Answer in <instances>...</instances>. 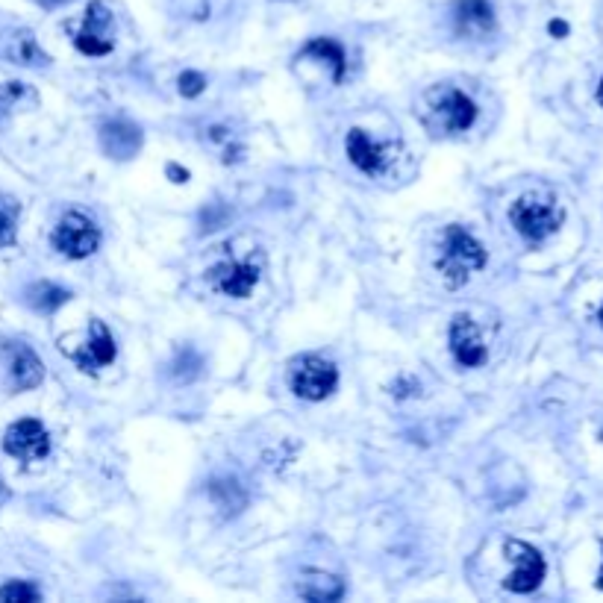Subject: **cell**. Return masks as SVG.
I'll return each mask as SVG.
<instances>
[{
    "instance_id": "cell-1",
    "label": "cell",
    "mask_w": 603,
    "mask_h": 603,
    "mask_svg": "<svg viewBox=\"0 0 603 603\" xmlns=\"http://www.w3.org/2000/svg\"><path fill=\"white\" fill-rule=\"evenodd\" d=\"M486 265V251L483 245L459 224H451L442 236V248H439V259L436 268L439 274L448 280V286H462L468 283V277L474 271H480Z\"/></svg>"
},
{
    "instance_id": "cell-2",
    "label": "cell",
    "mask_w": 603,
    "mask_h": 603,
    "mask_svg": "<svg viewBox=\"0 0 603 603\" xmlns=\"http://www.w3.org/2000/svg\"><path fill=\"white\" fill-rule=\"evenodd\" d=\"M289 386L303 401H324L339 386V368L318 353H303L289 368Z\"/></svg>"
},
{
    "instance_id": "cell-3",
    "label": "cell",
    "mask_w": 603,
    "mask_h": 603,
    "mask_svg": "<svg viewBox=\"0 0 603 603\" xmlns=\"http://www.w3.org/2000/svg\"><path fill=\"white\" fill-rule=\"evenodd\" d=\"M562 218V206H556V201H542L536 195H524L509 206V221L527 242H545L562 227Z\"/></svg>"
},
{
    "instance_id": "cell-4",
    "label": "cell",
    "mask_w": 603,
    "mask_h": 603,
    "mask_svg": "<svg viewBox=\"0 0 603 603\" xmlns=\"http://www.w3.org/2000/svg\"><path fill=\"white\" fill-rule=\"evenodd\" d=\"M51 242L68 259H86L101 248V227L83 212H65L53 227Z\"/></svg>"
},
{
    "instance_id": "cell-5",
    "label": "cell",
    "mask_w": 603,
    "mask_h": 603,
    "mask_svg": "<svg viewBox=\"0 0 603 603\" xmlns=\"http://www.w3.org/2000/svg\"><path fill=\"white\" fill-rule=\"evenodd\" d=\"M503 553L506 559L512 562V574L506 577V589L509 592H518V595H527V592H536L545 580V556L536 551L533 545L521 542V539H506L503 542Z\"/></svg>"
},
{
    "instance_id": "cell-6",
    "label": "cell",
    "mask_w": 603,
    "mask_h": 603,
    "mask_svg": "<svg viewBox=\"0 0 603 603\" xmlns=\"http://www.w3.org/2000/svg\"><path fill=\"white\" fill-rule=\"evenodd\" d=\"M74 45L83 56H109L115 48V21L101 0L89 3L80 30H74Z\"/></svg>"
},
{
    "instance_id": "cell-7",
    "label": "cell",
    "mask_w": 603,
    "mask_h": 603,
    "mask_svg": "<svg viewBox=\"0 0 603 603\" xmlns=\"http://www.w3.org/2000/svg\"><path fill=\"white\" fill-rule=\"evenodd\" d=\"M3 451L21 462H36L51 453V433L36 418H21L3 433Z\"/></svg>"
},
{
    "instance_id": "cell-8",
    "label": "cell",
    "mask_w": 603,
    "mask_h": 603,
    "mask_svg": "<svg viewBox=\"0 0 603 603\" xmlns=\"http://www.w3.org/2000/svg\"><path fill=\"white\" fill-rule=\"evenodd\" d=\"M206 277L215 292H221L227 298H248L259 283V268L245 259H233V262L212 265Z\"/></svg>"
},
{
    "instance_id": "cell-9",
    "label": "cell",
    "mask_w": 603,
    "mask_h": 603,
    "mask_svg": "<svg viewBox=\"0 0 603 603\" xmlns=\"http://www.w3.org/2000/svg\"><path fill=\"white\" fill-rule=\"evenodd\" d=\"M451 353L462 368H480L486 362V345L471 315H456L451 324Z\"/></svg>"
},
{
    "instance_id": "cell-10",
    "label": "cell",
    "mask_w": 603,
    "mask_h": 603,
    "mask_svg": "<svg viewBox=\"0 0 603 603\" xmlns=\"http://www.w3.org/2000/svg\"><path fill=\"white\" fill-rule=\"evenodd\" d=\"M453 27L459 36L480 39L495 30V9L489 0H456L453 6Z\"/></svg>"
},
{
    "instance_id": "cell-11",
    "label": "cell",
    "mask_w": 603,
    "mask_h": 603,
    "mask_svg": "<svg viewBox=\"0 0 603 603\" xmlns=\"http://www.w3.org/2000/svg\"><path fill=\"white\" fill-rule=\"evenodd\" d=\"M345 151L353 165L362 171V174H380L386 165H389V148L377 139H371L365 130L353 127L345 139Z\"/></svg>"
},
{
    "instance_id": "cell-12",
    "label": "cell",
    "mask_w": 603,
    "mask_h": 603,
    "mask_svg": "<svg viewBox=\"0 0 603 603\" xmlns=\"http://www.w3.org/2000/svg\"><path fill=\"white\" fill-rule=\"evenodd\" d=\"M115 356H118V345H115L112 333L106 330L103 321H92V336H89V342H86L80 351L74 353V362H77L83 371L98 374L101 368L115 362Z\"/></svg>"
},
{
    "instance_id": "cell-13",
    "label": "cell",
    "mask_w": 603,
    "mask_h": 603,
    "mask_svg": "<svg viewBox=\"0 0 603 603\" xmlns=\"http://www.w3.org/2000/svg\"><path fill=\"white\" fill-rule=\"evenodd\" d=\"M436 118L442 121L445 130L451 133H465L477 121V103L471 101L465 92L451 89L442 101L436 103Z\"/></svg>"
},
{
    "instance_id": "cell-14",
    "label": "cell",
    "mask_w": 603,
    "mask_h": 603,
    "mask_svg": "<svg viewBox=\"0 0 603 603\" xmlns=\"http://www.w3.org/2000/svg\"><path fill=\"white\" fill-rule=\"evenodd\" d=\"M101 148L109 159H130L142 148V130L130 121H112L101 130Z\"/></svg>"
},
{
    "instance_id": "cell-15",
    "label": "cell",
    "mask_w": 603,
    "mask_h": 603,
    "mask_svg": "<svg viewBox=\"0 0 603 603\" xmlns=\"http://www.w3.org/2000/svg\"><path fill=\"white\" fill-rule=\"evenodd\" d=\"M12 362H9V377H12V386L18 392H27V389H36L45 377V365L36 353L24 345H12Z\"/></svg>"
},
{
    "instance_id": "cell-16",
    "label": "cell",
    "mask_w": 603,
    "mask_h": 603,
    "mask_svg": "<svg viewBox=\"0 0 603 603\" xmlns=\"http://www.w3.org/2000/svg\"><path fill=\"white\" fill-rule=\"evenodd\" d=\"M303 56H318L324 62L333 65V80L342 83L345 80V48L333 39H312L306 48H303Z\"/></svg>"
},
{
    "instance_id": "cell-17",
    "label": "cell",
    "mask_w": 603,
    "mask_h": 603,
    "mask_svg": "<svg viewBox=\"0 0 603 603\" xmlns=\"http://www.w3.org/2000/svg\"><path fill=\"white\" fill-rule=\"evenodd\" d=\"M65 301H68V292L59 289V286H53L48 280L33 283V286L27 289V303H30L36 312H53V309H59Z\"/></svg>"
},
{
    "instance_id": "cell-18",
    "label": "cell",
    "mask_w": 603,
    "mask_h": 603,
    "mask_svg": "<svg viewBox=\"0 0 603 603\" xmlns=\"http://www.w3.org/2000/svg\"><path fill=\"white\" fill-rule=\"evenodd\" d=\"M303 598L309 601H339L345 595V586L339 577H330V574H315L312 580H306V586L301 589Z\"/></svg>"
},
{
    "instance_id": "cell-19",
    "label": "cell",
    "mask_w": 603,
    "mask_h": 603,
    "mask_svg": "<svg viewBox=\"0 0 603 603\" xmlns=\"http://www.w3.org/2000/svg\"><path fill=\"white\" fill-rule=\"evenodd\" d=\"M209 492H212V498H215V503H218L224 512H239V509L245 506L242 501H233V495H245L236 480H215Z\"/></svg>"
},
{
    "instance_id": "cell-20",
    "label": "cell",
    "mask_w": 603,
    "mask_h": 603,
    "mask_svg": "<svg viewBox=\"0 0 603 603\" xmlns=\"http://www.w3.org/2000/svg\"><path fill=\"white\" fill-rule=\"evenodd\" d=\"M42 598V592L33 586V583H24V580H12L0 589V601L6 603H33Z\"/></svg>"
},
{
    "instance_id": "cell-21",
    "label": "cell",
    "mask_w": 603,
    "mask_h": 603,
    "mask_svg": "<svg viewBox=\"0 0 603 603\" xmlns=\"http://www.w3.org/2000/svg\"><path fill=\"white\" fill-rule=\"evenodd\" d=\"M30 98L33 95H30V89L24 83H3L0 86V118L15 112L21 106V101H30Z\"/></svg>"
},
{
    "instance_id": "cell-22",
    "label": "cell",
    "mask_w": 603,
    "mask_h": 603,
    "mask_svg": "<svg viewBox=\"0 0 603 603\" xmlns=\"http://www.w3.org/2000/svg\"><path fill=\"white\" fill-rule=\"evenodd\" d=\"M177 89H180L183 98H198L203 89H206V80H203V74H198V71H183L180 80H177Z\"/></svg>"
},
{
    "instance_id": "cell-23",
    "label": "cell",
    "mask_w": 603,
    "mask_h": 603,
    "mask_svg": "<svg viewBox=\"0 0 603 603\" xmlns=\"http://www.w3.org/2000/svg\"><path fill=\"white\" fill-rule=\"evenodd\" d=\"M18 45H21V51H15V56H18L24 65H33L36 59H42V62H45V53L36 48V42H33L30 36H21V39H18Z\"/></svg>"
},
{
    "instance_id": "cell-24",
    "label": "cell",
    "mask_w": 603,
    "mask_h": 603,
    "mask_svg": "<svg viewBox=\"0 0 603 603\" xmlns=\"http://www.w3.org/2000/svg\"><path fill=\"white\" fill-rule=\"evenodd\" d=\"M9 245H15V221L12 215L0 212V248H9Z\"/></svg>"
},
{
    "instance_id": "cell-25",
    "label": "cell",
    "mask_w": 603,
    "mask_h": 603,
    "mask_svg": "<svg viewBox=\"0 0 603 603\" xmlns=\"http://www.w3.org/2000/svg\"><path fill=\"white\" fill-rule=\"evenodd\" d=\"M168 174L174 177V183H186L189 180V171H180L177 165H168Z\"/></svg>"
},
{
    "instance_id": "cell-26",
    "label": "cell",
    "mask_w": 603,
    "mask_h": 603,
    "mask_svg": "<svg viewBox=\"0 0 603 603\" xmlns=\"http://www.w3.org/2000/svg\"><path fill=\"white\" fill-rule=\"evenodd\" d=\"M551 33L553 36H565V33H568V24H565V21H551Z\"/></svg>"
},
{
    "instance_id": "cell-27",
    "label": "cell",
    "mask_w": 603,
    "mask_h": 603,
    "mask_svg": "<svg viewBox=\"0 0 603 603\" xmlns=\"http://www.w3.org/2000/svg\"><path fill=\"white\" fill-rule=\"evenodd\" d=\"M6 498H9V489H6V483H3V477H0V506L6 503Z\"/></svg>"
},
{
    "instance_id": "cell-28",
    "label": "cell",
    "mask_w": 603,
    "mask_h": 603,
    "mask_svg": "<svg viewBox=\"0 0 603 603\" xmlns=\"http://www.w3.org/2000/svg\"><path fill=\"white\" fill-rule=\"evenodd\" d=\"M598 103L603 106V80H601V86H598Z\"/></svg>"
},
{
    "instance_id": "cell-29",
    "label": "cell",
    "mask_w": 603,
    "mask_h": 603,
    "mask_svg": "<svg viewBox=\"0 0 603 603\" xmlns=\"http://www.w3.org/2000/svg\"><path fill=\"white\" fill-rule=\"evenodd\" d=\"M598 586L603 589V565H601V574H598Z\"/></svg>"
},
{
    "instance_id": "cell-30",
    "label": "cell",
    "mask_w": 603,
    "mask_h": 603,
    "mask_svg": "<svg viewBox=\"0 0 603 603\" xmlns=\"http://www.w3.org/2000/svg\"><path fill=\"white\" fill-rule=\"evenodd\" d=\"M598 321H601V324H603V306H601V309H598Z\"/></svg>"
}]
</instances>
